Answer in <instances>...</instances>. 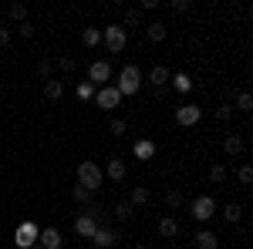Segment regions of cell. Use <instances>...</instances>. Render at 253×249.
<instances>
[{
  "label": "cell",
  "mask_w": 253,
  "mask_h": 249,
  "mask_svg": "<svg viewBox=\"0 0 253 249\" xmlns=\"http://www.w3.org/2000/svg\"><path fill=\"white\" fill-rule=\"evenodd\" d=\"M156 155V142H149V138H142V142H135V158H142V162H149Z\"/></svg>",
  "instance_id": "17"
},
{
  "label": "cell",
  "mask_w": 253,
  "mask_h": 249,
  "mask_svg": "<svg viewBox=\"0 0 253 249\" xmlns=\"http://www.w3.org/2000/svg\"><path fill=\"white\" fill-rule=\"evenodd\" d=\"M159 7V0H142V7H138V10H156Z\"/></svg>",
  "instance_id": "40"
},
{
  "label": "cell",
  "mask_w": 253,
  "mask_h": 249,
  "mask_svg": "<svg viewBox=\"0 0 253 249\" xmlns=\"http://www.w3.org/2000/svg\"><path fill=\"white\" fill-rule=\"evenodd\" d=\"M196 249H219V236L216 232H210V229H203V232H196Z\"/></svg>",
  "instance_id": "12"
},
{
  "label": "cell",
  "mask_w": 253,
  "mask_h": 249,
  "mask_svg": "<svg viewBox=\"0 0 253 249\" xmlns=\"http://www.w3.org/2000/svg\"><path fill=\"white\" fill-rule=\"evenodd\" d=\"M162 199H166V206H169V209H179V206H182V189H166Z\"/></svg>",
  "instance_id": "25"
},
{
  "label": "cell",
  "mask_w": 253,
  "mask_h": 249,
  "mask_svg": "<svg viewBox=\"0 0 253 249\" xmlns=\"http://www.w3.org/2000/svg\"><path fill=\"white\" fill-rule=\"evenodd\" d=\"M223 152H226V155H240V152H243V138H240V135H226Z\"/></svg>",
  "instance_id": "19"
},
{
  "label": "cell",
  "mask_w": 253,
  "mask_h": 249,
  "mask_svg": "<svg viewBox=\"0 0 253 249\" xmlns=\"http://www.w3.org/2000/svg\"><path fill=\"white\" fill-rule=\"evenodd\" d=\"M31 249H44V246H31Z\"/></svg>",
  "instance_id": "42"
},
{
  "label": "cell",
  "mask_w": 253,
  "mask_h": 249,
  "mask_svg": "<svg viewBox=\"0 0 253 249\" xmlns=\"http://www.w3.org/2000/svg\"><path fill=\"white\" fill-rule=\"evenodd\" d=\"M213 215H216L213 195H196V199H193V219H196V222H210Z\"/></svg>",
  "instance_id": "5"
},
{
  "label": "cell",
  "mask_w": 253,
  "mask_h": 249,
  "mask_svg": "<svg viewBox=\"0 0 253 249\" xmlns=\"http://www.w3.org/2000/svg\"><path fill=\"white\" fill-rule=\"evenodd\" d=\"M230 115H233V105H219L216 108V121H230Z\"/></svg>",
  "instance_id": "35"
},
{
  "label": "cell",
  "mask_w": 253,
  "mask_h": 249,
  "mask_svg": "<svg viewBox=\"0 0 253 249\" xmlns=\"http://www.w3.org/2000/svg\"><path fill=\"white\" fill-rule=\"evenodd\" d=\"M54 68H58V71H75V54H61V58L54 61Z\"/></svg>",
  "instance_id": "30"
},
{
  "label": "cell",
  "mask_w": 253,
  "mask_h": 249,
  "mask_svg": "<svg viewBox=\"0 0 253 249\" xmlns=\"http://www.w3.org/2000/svg\"><path fill=\"white\" fill-rule=\"evenodd\" d=\"M108 132H112V135H118V138H122V135L128 132V125H125L122 118H112V125H108Z\"/></svg>",
  "instance_id": "33"
},
{
  "label": "cell",
  "mask_w": 253,
  "mask_h": 249,
  "mask_svg": "<svg viewBox=\"0 0 253 249\" xmlns=\"http://www.w3.org/2000/svg\"><path fill=\"white\" fill-rule=\"evenodd\" d=\"M118 95L122 98H128V95H135L138 88H142V74H138V68L135 64H125V68H122V74H118Z\"/></svg>",
  "instance_id": "3"
},
{
  "label": "cell",
  "mask_w": 253,
  "mask_h": 249,
  "mask_svg": "<svg viewBox=\"0 0 253 249\" xmlns=\"http://www.w3.org/2000/svg\"><path fill=\"white\" fill-rule=\"evenodd\" d=\"M95 101H98L101 111H112V108L122 105V95H118L115 84H105V88H98V91H95Z\"/></svg>",
  "instance_id": "7"
},
{
  "label": "cell",
  "mask_w": 253,
  "mask_h": 249,
  "mask_svg": "<svg viewBox=\"0 0 253 249\" xmlns=\"http://www.w3.org/2000/svg\"><path fill=\"white\" fill-rule=\"evenodd\" d=\"M236 108H240V111H253V95L250 91H243V95L236 98Z\"/></svg>",
  "instance_id": "32"
},
{
  "label": "cell",
  "mask_w": 253,
  "mask_h": 249,
  "mask_svg": "<svg viewBox=\"0 0 253 249\" xmlns=\"http://www.w3.org/2000/svg\"><path fill=\"white\" fill-rule=\"evenodd\" d=\"M17 34H20L24 40H31V37H34V24H31V20H24V24H17Z\"/></svg>",
  "instance_id": "34"
},
{
  "label": "cell",
  "mask_w": 253,
  "mask_h": 249,
  "mask_svg": "<svg viewBox=\"0 0 253 249\" xmlns=\"http://www.w3.org/2000/svg\"><path fill=\"white\" fill-rule=\"evenodd\" d=\"M125 40H128V31H125L122 24H108V27L101 31V44H105L112 54H122V51H125Z\"/></svg>",
  "instance_id": "2"
},
{
  "label": "cell",
  "mask_w": 253,
  "mask_h": 249,
  "mask_svg": "<svg viewBox=\"0 0 253 249\" xmlns=\"http://www.w3.org/2000/svg\"><path fill=\"white\" fill-rule=\"evenodd\" d=\"M210 182H213V185H223V182H226V165L216 162L213 169H210Z\"/></svg>",
  "instance_id": "29"
},
{
  "label": "cell",
  "mask_w": 253,
  "mask_h": 249,
  "mask_svg": "<svg viewBox=\"0 0 253 249\" xmlns=\"http://www.w3.org/2000/svg\"><path fill=\"white\" fill-rule=\"evenodd\" d=\"M108 77H112V64H108V61H95V64L88 68V84H91L95 91L108 84Z\"/></svg>",
  "instance_id": "6"
},
{
  "label": "cell",
  "mask_w": 253,
  "mask_h": 249,
  "mask_svg": "<svg viewBox=\"0 0 253 249\" xmlns=\"http://www.w3.org/2000/svg\"><path fill=\"white\" fill-rule=\"evenodd\" d=\"M240 182H243V185H250V182H253V169H250V165L240 169Z\"/></svg>",
  "instance_id": "38"
},
{
  "label": "cell",
  "mask_w": 253,
  "mask_h": 249,
  "mask_svg": "<svg viewBox=\"0 0 253 249\" xmlns=\"http://www.w3.org/2000/svg\"><path fill=\"white\" fill-rule=\"evenodd\" d=\"M61 95H64V84H61V81H54V77L44 81V98H47V101H61Z\"/></svg>",
  "instance_id": "16"
},
{
  "label": "cell",
  "mask_w": 253,
  "mask_h": 249,
  "mask_svg": "<svg viewBox=\"0 0 253 249\" xmlns=\"http://www.w3.org/2000/svg\"><path fill=\"white\" fill-rule=\"evenodd\" d=\"M128 202H132V206H142V202H149V189H145V185L132 189V192H128Z\"/></svg>",
  "instance_id": "26"
},
{
  "label": "cell",
  "mask_w": 253,
  "mask_h": 249,
  "mask_svg": "<svg viewBox=\"0 0 253 249\" xmlns=\"http://www.w3.org/2000/svg\"><path fill=\"white\" fill-rule=\"evenodd\" d=\"M169 81L175 84V91H193V77L182 74V71H179V74H169Z\"/></svg>",
  "instance_id": "21"
},
{
  "label": "cell",
  "mask_w": 253,
  "mask_h": 249,
  "mask_svg": "<svg viewBox=\"0 0 253 249\" xmlns=\"http://www.w3.org/2000/svg\"><path fill=\"white\" fill-rule=\"evenodd\" d=\"M101 182H105V172H101L98 162H81L78 165V185H84L88 192H95V189H101Z\"/></svg>",
  "instance_id": "1"
},
{
  "label": "cell",
  "mask_w": 253,
  "mask_h": 249,
  "mask_svg": "<svg viewBox=\"0 0 253 249\" xmlns=\"http://www.w3.org/2000/svg\"><path fill=\"white\" fill-rule=\"evenodd\" d=\"M95 229H98V212L84 209L78 219H75V232H78V236H95Z\"/></svg>",
  "instance_id": "8"
},
{
  "label": "cell",
  "mask_w": 253,
  "mask_h": 249,
  "mask_svg": "<svg viewBox=\"0 0 253 249\" xmlns=\"http://www.w3.org/2000/svg\"><path fill=\"white\" fill-rule=\"evenodd\" d=\"M115 215H118V219H122V222H128V219L135 215V206H132L128 199H122V202H118V206H115Z\"/></svg>",
  "instance_id": "22"
},
{
  "label": "cell",
  "mask_w": 253,
  "mask_h": 249,
  "mask_svg": "<svg viewBox=\"0 0 253 249\" xmlns=\"http://www.w3.org/2000/svg\"><path fill=\"white\" fill-rule=\"evenodd\" d=\"M38 236H41V226L38 222H20L17 232H14V243H17V249H31V246H38Z\"/></svg>",
  "instance_id": "4"
},
{
  "label": "cell",
  "mask_w": 253,
  "mask_h": 249,
  "mask_svg": "<svg viewBox=\"0 0 253 249\" xmlns=\"http://www.w3.org/2000/svg\"><path fill=\"white\" fill-rule=\"evenodd\" d=\"M81 44H84V47H98V44H101V31H98V27H84V31H81Z\"/></svg>",
  "instance_id": "18"
},
{
  "label": "cell",
  "mask_w": 253,
  "mask_h": 249,
  "mask_svg": "<svg viewBox=\"0 0 253 249\" xmlns=\"http://www.w3.org/2000/svg\"><path fill=\"white\" fill-rule=\"evenodd\" d=\"M138 24H142V10H138V7H128V10H125V24H122V27L128 31V27H138Z\"/></svg>",
  "instance_id": "24"
},
{
  "label": "cell",
  "mask_w": 253,
  "mask_h": 249,
  "mask_svg": "<svg viewBox=\"0 0 253 249\" xmlns=\"http://www.w3.org/2000/svg\"><path fill=\"white\" fill-rule=\"evenodd\" d=\"M71 199H75V202H81V206H84V202H88V199H91V192L84 189V185H78V182H75V189H71Z\"/></svg>",
  "instance_id": "31"
},
{
  "label": "cell",
  "mask_w": 253,
  "mask_h": 249,
  "mask_svg": "<svg viewBox=\"0 0 253 249\" xmlns=\"http://www.w3.org/2000/svg\"><path fill=\"white\" fill-rule=\"evenodd\" d=\"M38 74L44 77V81H51V74H54V61H51V58H41L38 61Z\"/></svg>",
  "instance_id": "27"
},
{
  "label": "cell",
  "mask_w": 253,
  "mask_h": 249,
  "mask_svg": "<svg viewBox=\"0 0 253 249\" xmlns=\"http://www.w3.org/2000/svg\"><path fill=\"white\" fill-rule=\"evenodd\" d=\"M7 14H10L14 24H24V20H27V7H24V3H10V10H7Z\"/></svg>",
  "instance_id": "28"
},
{
  "label": "cell",
  "mask_w": 253,
  "mask_h": 249,
  "mask_svg": "<svg viewBox=\"0 0 253 249\" xmlns=\"http://www.w3.org/2000/svg\"><path fill=\"white\" fill-rule=\"evenodd\" d=\"M223 219H226L230 226H233V222H240V219H243V206H240V202H230V206L223 209Z\"/></svg>",
  "instance_id": "20"
},
{
  "label": "cell",
  "mask_w": 253,
  "mask_h": 249,
  "mask_svg": "<svg viewBox=\"0 0 253 249\" xmlns=\"http://www.w3.org/2000/svg\"><path fill=\"white\" fill-rule=\"evenodd\" d=\"M179 249H186V246H179Z\"/></svg>",
  "instance_id": "43"
},
{
  "label": "cell",
  "mask_w": 253,
  "mask_h": 249,
  "mask_svg": "<svg viewBox=\"0 0 253 249\" xmlns=\"http://www.w3.org/2000/svg\"><path fill=\"white\" fill-rule=\"evenodd\" d=\"M91 239H95V246H98V249H112V246L118 243V232H115V229H101V226H98Z\"/></svg>",
  "instance_id": "11"
},
{
  "label": "cell",
  "mask_w": 253,
  "mask_h": 249,
  "mask_svg": "<svg viewBox=\"0 0 253 249\" xmlns=\"http://www.w3.org/2000/svg\"><path fill=\"white\" fill-rule=\"evenodd\" d=\"M166 34H169V27H166V24H159V20H152V24L145 27V37L152 40V44H159V40H166Z\"/></svg>",
  "instance_id": "14"
},
{
  "label": "cell",
  "mask_w": 253,
  "mask_h": 249,
  "mask_svg": "<svg viewBox=\"0 0 253 249\" xmlns=\"http://www.w3.org/2000/svg\"><path fill=\"white\" fill-rule=\"evenodd\" d=\"M105 175H108L112 182H122V178H125V158H108V165H105Z\"/></svg>",
  "instance_id": "13"
},
{
  "label": "cell",
  "mask_w": 253,
  "mask_h": 249,
  "mask_svg": "<svg viewBox=\"0 0 253 249\" xmlns=\"http://www.w3.org/2000/svg\"><path fill=\"white\" fill-rule=\"evenodd\" d=\"M149 81H152L156 88H162V84H169V71H166L162 64H156V68H152V74H149Z\"/></svg>",
  "instance_id": "23"
},
{
  "label": "cell",
  "mask_w": 253,
  "mask_h": 249,
  "mask_svg": "<svg viewBox=\"0 0 253 249\" xmlns=\"http://www.w3.org/2000/svg\"><path fill=\"white\" fill-rule=\"evenodd\" d=\"M38 246H44V249H61V246H64V243H61V232L54 229V226L41 229V236H38Z\"/></svg>",
  "instance_id": "10"
},
{
  "label": "cell",
  "mask_w": 253,
  "mask_h": 249,
  "mask_svg": "<svg viewBox=\"0 0 253 249\" xmlns=\"http://www.w3.org/2000/svg\"><path fill=\"white\" fill-rule=\"evenodd\" d=\"M169 7H172L175 14H186V10H189L193 3H189V0H169Z\"/></svg>",
  "instance_id": "36"
},
{
  "label": "cell",
  "mask_w": 253,
  "mask_h": 249,
  "mask_svg": "<svg viewBox=\"0 0 253 249\" xmlns=\"http://www.w3.org/2000/svg\"><path fill=\"white\" fill-rule=\"evenodd\" d=\"M175 232H179V222H175V215H162V219H159V236L172 239Z\"/></svg>",
  "instance_id": "15"
},
{
  "label": "cell",
  "mask_w": 253,
  "mask_h": 249,
  "mask_svg": "<svg viewBox=\"0 0 253 249\" xmlns=\"http://www.w3.org/2000/svg\"><path fill=\"white\" fill-rule=\"evenodd\" d=\"M199 118H203V108H199V105H182V108L175 111V121H179L182 128H193Z\"/></svg>",
  "instance_id": "9"
},
{
  "label": "cell",
  "mask_w": 253,
  "mask_h": 249,
  "mask_svg": "<svg viewBox=\"0 0 253 249\" xmlns=\"http://www.w3.org/2000/svg\"><path fill=\"white\" fill-rule=\"evenodd\" d=\"M78 98H84V101H88V98H95V88H91L88 81H84V84H78Z\"/></svg>",
  "instance_id": "37"
},
{
  "label": "cell",
  "mask_w": 253,
  "mask_h": 249,
  "mask_svg": "<svg viewBox=\"0 0 253 249\" xmlns=\"http://www.w3.org/2000/svg\"><path fill=\"white\" fill-rule=\"evenodd\" d=\"M10 37H14V34H10L7 27H0V47H7V44H10Z\"/></svg>",
  "instance_id": "39"
},
{
  "label": "cell",
  "mask_w": 253,
  "mask_h": 249,
  "mask_svg": "<svg viewBox=\"0 0 253 249\" xmlns=\"http://www.w3.org/2000/svg\"><path fill=\"white\" fill-rule=\"evenodd\" d=\"M135 249H149V246H145V243H138V246H135Z\"/></svg>",
  "instance_id": "41"
}]
</instances>
